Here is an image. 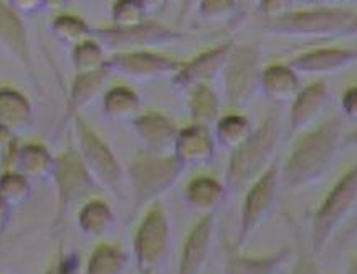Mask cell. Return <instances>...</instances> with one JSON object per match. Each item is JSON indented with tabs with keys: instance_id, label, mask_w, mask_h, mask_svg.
Instances as JSON below:
<instances>
[{
	"instance_id": "cell-1",
	"label": "cell",
	"mask_w": 357,
	"mask_h": 274,
	"mask_svg": "<svg viewBox=\"0 0 357 274\" xmlns=\"http://www.w3.org/2000/svg\"><path fill=\"white\" fill-rule=\"evenodd\" d=\"M342 119L334 116L298 134L291 151L280 169L281 183L289 190H301L328 174L342 146Z\"/></svg>"
},
{
	"instance_id": "cell-2",
	"label": "cell",
	"mask_w": 357,
	"mask_h": 274,
	"mask_svg": "<svg viewBox=\"0 0 357 274\" xmlns=\"http://www.w3.org/2000/svg\"><path fill=\"white\" fill-rule=\"evenodd\" d=\"M281 142V129L276 116H266L253 129L247 141L230 151L225 170L227 195L247 190L265 170L275 162L276 151Z\"/></svg>"
},
{
	"instance_id": "cell-3",
	"label": "cell",
	"mask_w": 357,
	"mask_h": 274,
	"mask_svg": "<svg viewBox=\"0 0 357 274\" xmlns=\"http://www.w3.org/2000/svg\"><path fill=\"white\" fill-rule=\"evenodd\" d=\"M185 167L174 154L155 155L142 154L131 160L128 177L132 192V212H141L160 200L176 185Z\"/></svg>"
},
{
	"instance_id": "cell-4",
	"label": "cell",
	"mask_w": 357,
	"mask_h": 274,
	"mask_svg": "<svg viewBox=\"0 0 357 274\" xmlns=\"http://www.w3.org/2000/svg\"><path fill=\"white\" fill-rule=\"evenodd\" d=\"M77 154L84 169L96 182L98 188H102L114 199H123V169L118 157L111 151L100 134L83 119L82 114L71 118Z\"/></svg>"
},
{
	"instance_id": "cell-5",
	"label": "cell",
	"mask_w": 357,
	"mask_h": 274,
	"mask_svg": "<svg viewBox=\"0 0 357 274\" xmlns=\"http://www.w3.org/2000/svg\"><path fill=\"white\" fill-rule=\"evenodd\" d=\"M357 205V162L337 178L311 218L310 246L319 254Z\"/></svg>"
},
{
	"instance_id": "cell-6",
	"label": "cell",
	"mask_w": 357,
	"mask_h": 274,
	"mask_svg": "<svg viewBox=\"0 0 357 274\" xmlns=\"http://www.w3.org/2000/svg\"><path fill=\"white\" fill-rule=\"evenodd\" d=\"M356 13L342 7H316L289 10L283 17L265 22V31L278 37L324 38L344 35Z\"/></svg>"
},
{
	"instance_id": "cell-7",
	"label": "cell",
	"mask_w": 357,
	"mask_h": 274,
	"mask_svg": "<svg viewBox=\"0 0 357 274\" xmlns=\"http://www.w3.org/2000/svg\"><path fill=\"white\" fill-rule=\"evenodd\" d=\"M171 250V223L160 201L147 206L137 224L132 241V254L139 274H159Z\"/></svg>"
},
{
	"instance_id": "cell-8",
	"label": "cell",
	"mask_w": 357,
	"mask_h": 274,
	"mask_svg": "<svg viewBox=\"0 0 357 274\" xmlns=\"http://www.w3.org/2000/svg\"><path fill=\"white\" fill-rule=\"evenodd\" d=\"M281 175L278 160L263 172L255 182L245 190L242 212H240L238 233H236L235 248L242 250L258 231V228L266 222L275 210L280 195Z\"/></svg>"
},
{
	"instance_id": "cell-9",
	"label": "cell",
	"mask_w": 357,
	"mask_h": 274,
	"mask_svg": "<svg viewBox=\"0 0 357 274\" xmlns=\"http://www.w3.org/2000/svg\"><path fill=\"white\" fill-rule=\"evenodd\" d=\"M91 38L105 48V52H136L151 50L154 47H166L187 38L185 33L155 20H144L131 26H106L93 29Z\"/></svg>"
},
{
	"instance_id": "cell-10",
	"label": "cell",
	"mask_w": 357,
	"mask_h": 274,
	"mask_svg": "<svg viewBox=\"0 0 357 274\" xmlns=\"http://www.w3.org/2000/svg\"><path fill=\"white\" fill-rule=\"evenodd\" d=\"M261 53L257 45H234L223 68L227 102L234 107L250 105L258 89L261 76Z\"/></svg>"
},
{
	"instance_id": "cell-11",
	"label": "cell",
	"mask_w": 357,
	"mask_h": 274,
	"mask_svg": "<svg viewBox=\"0 0 357 274\" xmlns=\"http://www.w3.org/2000/svg\"><path fill=\"white\" fill-rule=\"evenodd\" d=\"M52 178L56 187V220L55 224L65 222L66 215L75 204L98 188L96 182L84 169V165L75 149H66L55 157Z\"/></svg>"
},
{
	"instance_id": "cell-12",
	"label": "cell",
	"mask_w": 357,
	"mask_h": 274,
	"mask_svg": "<svg viewBox=\"0 0 357 274\" xmlns=\"http://www.w3.org/2000/svg\"><path fill=\"white\" fill-rule=\"evenodd\" d=\"M182 63L171 56L160 55L153 50L118 52L108 56L106 68L111 75L116 73L134 82H151L172 76L181 70Z\"/></svg>"
},
{
	"instance_id": "cell-13",
	"label": "cell",
	"mask_w": 357,
	"mask_h": 274,
	"mask_svg": "<svg viewBox=\"0 0 357 274\" xmlns=\"http://www.w3.org/2000/svg\"><path fill=\"white\" fill-rule=\"evenodd\" d=\"M0 48H3L19 66L25 71L35 89H40L37 66H35L29 35L20 15L8 7L6 0H0Z\"/></svg>"
},
{
	"instance_id": "cell-14",
	"label": "cell",
	"mask_w": 357,
	"mask_h": 274,
	"mask_svg": "<svg viewBox=\"0 0 357 274\" xmlns=\"http://www.w3.org/2000/svg\"><path fill=\"white\" fill-rule=\"evenodd\" d=\"M231 47H234V43H222L218 47L211 48V50L199 53L189 61L182 63L181 70L172 76V86L181 89V91H189L192 88L200 86V84L211 83L212 79L223 73Z\"/></svg>"
},
{
	"instance_id": "cell-15",
	"label": "cell",
	"mask_w": 357,
	"mask_h": 274,
	"mask_svg": "<svg viewBox=\"0 0 357 274\" xmlns=\"http://www.w3.org/2000/svg\"><path fill=\"white\" fill-rule=\"evenodd\" d=\"M215 213H205L190 228L181 259H178L177 274H202L208 259H211L213 236H215Z\"/></svg>"
},
{
	"instance_id": "cell-16",
	"label": "cell",
	"mask_w": 357,
	"mask_h": 274,
	"mask_svg": "<svg viewBox=\"0 0 357 274\" xmlns=\"http://www.w3.org/2000/svg\"><path fill=\"white\" fill-rule=\"evenodd\" d=\"M131 124L147 154H172L181 128H177L171 118L162 112L147 111L141 112Z\"/></svg>"
},
{
	"instance_id": "cell-17",
	"label": "cell",
	"mask_w": 357,
	"mask_h": 274,
	"mask_svg": "<svg viewBox=\"0 0 357 274\" xmlns=\"http://www.w3.org/2000/svg\"><path fill=\"white\" fill-rule=\"evenodd\" d=\"M331 102V91L324 82H316L301 88L291 101L289 109V134L298 136L318 123Z\"/></svg>"
},
{
	"instance_id": "cell-18",
	"label": "cell",
	"mask_w": 357,
	"mask_h": 274,
	"mask_svg": "<svg viewBox=\"0 0 357 274\" xmlns=\"http://www.w3.org/2000/svg\"><path fill=\"white\" fill-rule=\"evenodd\" d=\"M215 137L211 128L189 124L178 129L172 154L184 167H200L211 164L215 157Z\"/></svg>"
},
{
	"instance_id": "cell-19",
	"label": "cell",
	"mask_w": 357,
	"mask_h": 274,
	"mask_svg": "<svg viewBox=\"0 0 357 274\" xmlns=\"http://www.w3.org/2000/svg\"><path fill=\"white\" fill-rule=\"evenodd\" d=\"M357 63V48L351 47H324L300 53L289 60L298 73L329 75L349 68Z\"/></svg>"
},
{
	"instance_id": "cell-20",
	"label": "cell",
	"mask_w": 357,
	"mask_h": 274,
	"mask_svg": "<svg viewBox=\"0 0 357 274\" xmlns=\"http://www.w3.org/2000/svg\"><path fill=\"white\" fill-rule=\"evenodd\" d=\"M6 170H13L25 175L26 178H52L55 157L48 152L43 144L38 142H17L15 149L3 160Z\"/></svg>"
},
{
	"instance_id": "cell-21",
	"label": "cell",
	"mask_w": 357,
	"mask_h": 274,
	"mask_svg": "<svg viewBox=\"0 0 357 274\" xmlns=\"http://www.w3.org/2000/svg\"><path fill=\"white\" fill-rule=\"evenodd\" d=\"M260 89L273 102H291L301 91L300 76L289 63H273L261 70Z\"/></svg>"
},
{
	"instance_id": "cell-22",
	"label": "cell",
	"mask_w": 357,
	"mask_h": 274,
	"mask_svg": "<svg viewBox=\"0 0 357 274\" xmlns=\"http://www.w3.org/2000/svg\"><path fill=\"white\" fill-rule=\"evenodd\" d=\"M291 259L293 251L289 248L263 256L242 254L235 248L227 258L225 274H278Z\"/></svg>"
},
{
	"instance_id": "cell-23",
	"label": "cell",
	"mask_w": 357,
	"mask_h": 274,
	"mask_svg": "<svg viewBox=\"0 0 357 274\" xmlns=\"http://www.w3.org/2000/svg\"><path fill=\"white\" fill-rule=\"evenodd\" d=\"M109 76L111 73L108 68L75 76L70 88L68 100H66V119L70 121L75 116L82 114L84 107L93 105L105 89Z\"/></svg>"
},
{
	"instance_id": "cell-24",
	"label": "cell",
	"mask_w": 357,
	"mask_h": 274,
	"mask_svg": "<svg viewBox=\"0 0 357 274\" xmlns=\"http://www.w3.org/2000/svg\"><path fill=\"white\" fill-rule=\"evenodd\" d=\"M227 190L223 182L212 175H199L187 183L184 199L192 208L202 215L215 213V210L227 199Z\"/></svg>"
},
{
	"instance_id": "cell-25",
	"label": "cell",
	"mask_w": 357,
	"mask_h": 274,
	"mask_svg": "<svg viewBox=\"0 0 357 274\" xmlns=\"http://www.w3.org/2000/svg\"><path fill=\"white\" fill-rule=\"evenodd\" d=\"M33 107L25 94L8 86H0V124L19 134L32 128Z\"/></svg>"
},
{
	"instance_id": "cell-26",
	"label": "cell",
	"mask_w": 357,
	"mask_h": 274,
	"mask_svg": "<svg viewBox=\"0 0 357 274\" xmlns=\"http://www.w3.org/2000/svg\"><path fill=\"white\" fill-rule=\"evenodd\" d=\"M78 228L84 236L101 238L109 235L116 227V215L105 200L91 199L78 212Z\"/></svg>"
},
{
	"instance_id": "cell-27",
	"label": "cell",
	"mask_w": 357,
	"mask_h": 274,
	"mask_svg": "<svg viewBox=\"0 0 357 274\" xmlns=\"http://www.w3.org/2000/svg\"><path fill=\"white\" fill-rule=\"evenodd\" d=\"M102 114L116 123H128L141 114L139 94L129 86H114L102 94Z\"/></svg>"
},
{
	"instance_id": "cell-28",
	"label": "cell",
	"mask_w": 357,
	"mask_h": 274,
	"mask_svg": "<svg viewBox=\"0 0 357 274\" xmlns=\"http://www.w3.org/2000/svg\"><path fill=\"white\" fill-rule=\"evenodd\" d=\"M187 93H189L187 106H189L192 124H200L205 128L215 125L220 119V100L211 84H200Z\"/></svg>"
},
{
	"instance_id": "cell-29",
	"label": "cell",
	"mask_w": 357,
	"mask_h": 274,
	"mask_svg": "<svg viewBox=\"0 0 357 274\" xmlns=\"http://www.w3.org/2000/svg\"><path fill=\"white\" fill-rule=\"evenodd\" d=\"M213 128H215L213 131L215 142L227 151L236 149L240 144L247 141L255 129L247 116L240 114V112H229V114L220 116Z\"/></svg>"
},
{
	"instance_id": "cell-30",
	"label": "cell",
	"mask_w": 357,
	"mask_h": 274,
	"mask_svg": "<svg viewBox=\"0 0 357 274\" xmlns=\"http://www.w3.org/2000/svg\"><path fill=\"white\" fill-rule=\"evenodd\" d=\"M129 263V256L111 243H100L89 256L83 274H124Z\"/></svg>"
},
{
	"instance_id": "cell-31",
	"label": "cell",
	"mask_w": 357,
	"mask_h": 274,
	"mask_svg": "<svg viewBox=\"0 0 357 274\" xmlns=\"http://www.w3.org/2000/svg\"><path fill=\"white\" fill-rule=\"evenodd\" d=\"M50 31L58 42L66 45V47L75 48L77 45L84 42V40L91 38L93 29L82 17L61 13V15H56L52 20Z\"/></svg>"
},
{
	"instance_id": "cell-32",
	"label": "cell",
	"mask_w": 357,
	"mask_h": 274,
	"mask_svg": "<svg viewBox=\"0 0 357 274\" xmlns=\"http://www.w3.org/2000/svg\"><path fill=\"white\" fill-rule=\"evenodd\" d=\"M106 61H108V56H106L105 48L95 38L84 40L75 48H71V63H73L77 75L106 68Z\"/></svg>"
},
{
	"instance_id": "cell-33",
	"label": "cell",
	"mask_w": 357,
	"mask_h": 274,
	"mask_svg": "<svg viewBox=\"0 0 357 274\" xmlns=\"http://www.w3.org/2000/svg\"><path fill=\"white\" fill-rule=\"evenodd\" d=\"M32 197V181L13 170H6L0 175V199L12 208L29 201Z\"/></svg>"
},
{
	"instance_id": "cell-34",
	"label": "cell",
	"mask_w": 357,
	"mask_h": 274,
	"mask_svg": "<svg viewBox=\"0 0 357 274\" xmlns=\"http://www.w3.org/2000/svg\"><path fill=\"white\" fill-rule=\"evenodd\" d=\"M294 243L296 248L293 251V266L289 274H323L316 261V254L312 253L311 246L306 245L301 228L298 227H294Z\"/></svg>"
},
{
	"instance_id": "cell-35",
	"label": "cell",
	"mask_w": 357,
	"mask_h": 274,
	"mask_svg": "<svg viewBox=\"0 0 357 274\" xmlns=\"http://www.w3.org/2000/svg\"><path fill=\"white\" fill-rule=\"evenodd\" d=\"M238 12V0H200L197 7V13L207 22H230Z\"/></svg>"
},
{
	"instance_id": "cell-36",
	"label": "cell",
	"mask_w": 357,
	"mask_h": 274,
	"mask_svg": "<svg viewBox=\"0 0 357 274\" xmlns=\"http://www.w3.org/2000/svg\"><path fill=\"white\" fill-rule=\"evenodd\" d=\"M113 26H131L147 20L139 0H114L111 7Z\"/></svg>"
},
{
	"instance_id": "cell-37",
	"label": "cell",
	"mask_w": 357,
	"mask_h": 274,
	"mask_svg": "<svg viewBox=\"0 0 357 274\" xmlns=\"http://www.w3.org/2000/svg\"><path fill=\"white\" fill-rule=\"evenodd\" d=\"M79 271V256L75 251H61L53 259L45 274H78Z\"/></svg>"
},
{
	"instance_id": "cell-38",
	"label": "cell",
	"mask_w": 357,
	"mask_h": 274,
	"mask_svg": "<svg viewBox=\"0 0 357 274\" xmlns=\"http://www.w3.org/2000/svg\"><path fill=\"white\" fill-rule=\"evenodd\" d=\"M293 0H258V10L265 20H275L291 10Z\"/></svg>"
},
{
	"instance_id": "cell-39",
	"label": "cell",
	"mask_w": 357,
	"mask_h": 274,
	"mask_svg": "<svg viewBox=\"0 0 357 274\" xmlns=\"http://www.w3.org/2000/svg\"><path fill=\"white\" fill-rule=\"evenodd\" d=\"M341 111L347 119L357 123V86L347 88L341 98Z\"/></svg>"
},
{
	"instance_id": "cell-40",
	"label": "cell",
	"mask_w": 357,
	"mask_h": 274,
	"mask_svg": "<svg viewBox=\"0 0 357 274\" xmlns=\"http://www.w3.org/2000/svg\"><path fill=\"white\" fill-rule=\"evenodd\" d=\"M17 142H19L17 141V134L12 132L6 125L0 124V159H2V162L15 149Z\"/></svg>"
},
{
	"instance_id": "cell-41",
	"label": "cell",
	"mask_w": 357,
	"mask_h": 274,
	"mask_svg": "<svg viewBox=\"0 0 357 274\" xmlns=\"http://www.w3.org/2000/svg\"><path fill=\"white\" fill-rule=\"evenodd\" d=\"M7 3L19 15H30L43 8V0H7Z\"/></svg>"
},
{
	"instance_id": "cell-42",
	"label": "cell",
	"mask_w": 357,
	"mask_h": 274,
	"mask_svg": "<svg viewBox=\"0 0 357 274\" xmlns=\"http://www.w3.org/2000/svg\"><path fill=\"white\" fill-rule=\"evenodd\" d=\"M169 2H171V0H139V3H141L142 10H144V13H146V17H151V15H154V13L160 12Z\"/></svg>"
},
{
	"instance_id": "cell-43",
	"label": "cell",
	"mask_w": 357,
	"mask_h": 274,
	"mask_svg": "<svg viewBox=\"0 0 357 274\" xmlns=\"http://www.w3.org/2000/svg\"><path fill=\"white\" fill-rule=\"evenodd\" d=\"M12 217V206L7 205L6 201L0 199V236L7 231L8 224H10Z\"/></svg>"
},
{
	"instance_id": "cell-44",
	"label": "cell",
	"mask_w": 357,
	"mask_h": 274,
	"mask_svg": "<svg viewBox=\"0 0 357 274\" xmlns=\"http://www.w3.org/2000/svg\"><path fill=\"white\" fill-rule=\"evenodd\" d=\"M200 0H181V12H178V20H184L192 12L197 10Z\"/></svg>"
},
{
	"instance_id": "cell-45",
	"label": "cell",
	"mask_w": 357,
	"mask_h": 274,
	"mask_svg": "<svg viewBox=\"0 0 357 274\" xmlns=\"http://www.w3.org/2000/svg\"><path fill=\"white\" fill-rule=\"evenodd\" d=\"M342 146L357 149V128L354 129V131H351L349 134H346V136L342 137Z\"/></svg>"
},
{
	"instance_id": "cell-46",
	"label": "cell",
	"mask_w": 357,
	"mask_h": 274,
	"mask_svg": "<svg viewBox=\"0 0 357 274\" xmlns=\"http://www.w3.org/2000/svg\"><path fill=\"white\" fill-rule=\"evenodd\" d=\"M354 235H357V213H356V217L351 220L349 224H347L346 230L342 231L341 236L344 238V240H347V238H352Z\"/></svg>"
},
{
	"instance_id": "cell-47",
	"label": "cell",
	"mask_w": 357,
	"mask_h": 274,
	"mask_svg": "<svg viewBox=\"0 0 357 274\" xmlns=\"http://www.w3.org/2000/svg\"><path fill=\"white\" fill-rule=\"evenodd\" d=\"M68 0H43V8H52V10H58V8H63Z\"/></svg>"
},
{
	"instance_id": "cell-48",
	"label": "cell",
	"mask_w": 357,
	"mask_h": 274,
	"mask_svg": "<svg viewBox=\"0 0 357 274\" xmlns=\"http://www.w3.org/2000/svg\"><path fill=\"white\" fill-rule=\"evenodd\" d=\"M344 35H346V37H357V13L354 15V19H352L349 26H347Z\"/></svg>"
},
{
	"instance_id": "cell-49",
	"label": "cell",
	"mask_w": 357,
	"mask_h": 274,
	"mask_svg": "<svg viewBox=\"0 0 357 274\" xmlns=\"http://www.w3.org/2000/svg\"><path fill=\"white\" fill-rule=\"evenodd\" d=\"M346 274H357V254L354 256V258L351 259L349 264H347V271Z\"/></svg>"
},
{
	"instance_id": "cell-50",
	"label": "cell",
	"mask_w": 357,
	"mask_h": 274,
	"mask_svg": "<svg viewBox=\"0 0 357 274\" xmlns=\"http://www.w3.org/2000/svg\"><path fill=\"white\" fill-rule=\"evenodd\" d=\"M334 2H339V3H351V2H354V0H334Z\"/></svg>"
},
{
	"instance_id": "cell-51",
	"label": "cell",
	"mask_w": 357,
	"mask_h": 274,
	"mask_svg": "<svg viewBox=\"0 0 357 274\" xmlns=\"http://www.w3.org/2000/svg\"><path fill=\"white\" fill-rule=\"evenodd\" d=\"M250 2V0H238V7H243V3Z\"/></svg>"
},
{
	"instance_id": "cell-52",
	"label": "cell",
	"mask_w": 357,
	"mask_h": 274,
	"mask_svg": "<svg viewBox=\"0 0 357 274\" xmlns=\"http://www.w3.org/2000/svg\"><path fill=\"white\" fill-rule=\"evenodd\" d=\"M311 2H324V0H311Z\"/></svg>"
}]
</instances>
